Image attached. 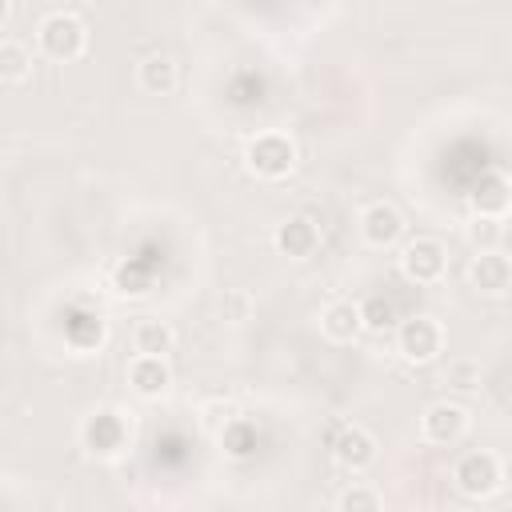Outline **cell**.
<instances>
[{"label":"cell","mask_w":512,"mask_h":512,"mask_svg":"<svg viewBox=\"0 0 512 512\" xmlns=\"http://www.w3.org/2000/svg\"><path fill=\"white\" fill-rule=\"evenodd\" d=\"M328 448H332V460L340 468H348V472H368L376 464V456H380L376 436L364 424H340V432L332 436Z\"/></svg>","instance_id":"obj_10"},{"label":"cell","mask_w":512,"mask_h":512,"mask_svg":"<svg viewBox=\"0 0 512 512\" xmlns=\"http://www.w3.org/2000/svg\"><path fill=\"white\" fill-rule=\"evenodd\" d=\"M464 236H468V244H472L476 252H492V248H500V240H504V216L472 212V220H468Z\"/></svg>","instance_id":"obj_20"},{"label":"cell","mask_w":512,"mask_h":512,"mask_svg":"<svg viewBox=\"0 0 512 512\" xmlns=\"http://www.w3.org/2000/svg\"><path fill=\"white\" fill-rule=\"evenodd\" d=\"M356 228H360V240H364L368 248L388 252V248H396V244L404 240V228H408V224H404V216H400L396 204H388V200H372V204L360 212Z\"/></svg>","instance_id":"obj_8"},{"label":"cell","mask_w":512,"mask_h":512,"mask_svg":"<svg viewBox=\"0 0 512 512\" xmlns=\"http://www.w3.org/2000/svg\"><path fill=\"white\" fill-rule=\"evenodd\" d=\"M396 264H400V276H404L408 284L432 288V284H440V280L448 276V248H444V240H436V236H416V240H408V244L400 248Z\"/></svg>","instance_id":"obj_6"},{"label":"cell","mask_w":512,"mask_h":512,"mask_svg":"<svg viewBox=\"0 0 512 512\" xmlns=\"http://www.w3.org/2000/svg\"><path fill=\"white\" fill-rule=\"evenodd\" d=\"M480 380H484V364L476 356H448L440 364V376H436V384L444 392H456V396L480 392Z\"/></svg>","instance_id":"obj_17"},{"label":"cell","mask_w":512,"mask_h":512,"mask_svg":"<svg viewBox=\"0 0 512 512\" xmlns=\"http://www.w3.org/2000/svg\"><path fill=\"white\" fill-rule=\"evenodd\" d=\"M272 244H276V252L288 256V260H312L316 248H320V224H316L312 216H288V220L276 224Z\"/></svg>","instance_id":"obj_11"},{"label":"cell","mask_w":512,"mask_h":512,"mask_svg":"<svg viewBox=\"0 0 512 512\" xmlns=\"http://www.w3.org/2000/svg\"><path fill=\"white\" fill-rule=\"evenodd\" d=\"M32 40H36V56H44L48 64H76L88 52V24L76 12L56 8L40 16Z\"/></svg>","instance_id":"obj_1"},{"label":"cell","mask_w":512,"mask_h":512,"mask_svg":"<svg viewBox=\"0 0 512 512\" xmlns=\"http://www.w3.org/2000/svg\"><path fill=\"white\" fill-rule=\"evenodd\" d=\"M452 488L464 500H492L504 488V460L492 448H468L452 464Z\"/></svg>","instance_id":"obj_3"},{"label":"cell","mask_w":512,"mask_h":512,"mask_svg":"<svg viewBox=\"0 0 512 512\" xmlns=\"http://www.w3.org/2000/svg\"><path fill=\"white\" fill-rule=\"evenodd\" d=\"M220 316L228 320V324H244V320H252V308H256V300H252V292L248 288H224V296H220Z\"/></svg>","instance_id":"obj_22"},{"label":"cell","mask_w":512,"mask_h":512,"mask_svg":"<svg viewBox=\"0 0 512 512\" xmlns=\"http://www.w3.org/2000/svg\"><path fill=\"white\" fill-rule=\"evenodd\" d=\"M468 204H472V212H484V216H508L512 212V180L504 172H484L472 184Z\"/></svg>","instance_id":"obj_15"},{"label":"cell","mask_w":512,"mask_h":512,"mask_svg":"<svg viewBox=\"0 0 512 512\" xmlns=\"http://www.w3.org/2000/svg\"><path fill=\"white\" fill-rule=\"evenodd\" d=\"M80 444L92 460H120L132 448V412L96 408L80 424Z\"/></svg>","instance_id":"obj_2"},{"label":"cell","mask_w":512,"mask_h":512,"mask_svg":"<svg viewBox=\"0 0 512 512\" xmlns=\"http://www.w3.org/2000/svg\"><path fill=\"white\" fill-rule=\"evenodd\" d=\"M244 168L256 176V180H288L292 168H296V144L292 136L268 128V132H256L244 148Z\"/></svg>","instance_id":"obj_4"},{"label":"cell","mask_w":512,"mask_h":512,"mask_svg":"<svg viewBox=\"0 0 512 512\" xmlns=\"http://www.w3.org/2000/svg\"><path fill=\"white\" fill-rule=\"evenodd\" d=\"M336 512H380L384 508V496L368 484H348L344 492H336Z\"/></svg>","instance_id":"obj_21"},{"label":"cell","mask_w":512,"mask_h":512,"mask_svg":"<svg viewBox=\"0 0 512 512\" xmlns=\"http://www.w3.org/2000/svg\"><path fill=\"white\" fill-rule=\"evenodd\" d=\"M360 332H364L360 300H332V304H324V312H320V336H324V340H332V344H352Z\"/></svg>","instance_id":"obj_14"},{"label":"cell","mask_w":512,"mask_h":512,"mask_svg":"<svg viewBox=\"0 0 512 512\" xmlns=\"http://www.w3.org/2000/svg\"><path fill=\"white\" fill-rule=\"evenodd\" d=\"M176 84H180V72L168 52H148L136 60V88L144 96H172Z\"/></svg>","instance_id":"obj_13"},{"label":"cell","mask_w":512,"mask_h":512,"mask_svg":"<svg viewBox=\"0 0 512 512\" xmlns=\"http://www.w3.org/2000/svg\"><path fill=\"white\" fill-rule=\"evenodd\" d=\"M360 320H364V332H372V336L396 332V324H400L396 300H392V296H384V292L364 296V300H360Z\"/></svg>","instance_id":"obj_19"},{"label":"cell","mask_w":512,"mask_h":512,"mask_svg":"<svg viewBox=\"0 0 512 512\" xmlns=\"http://www.w3.org/2000/svg\"><path fill=\"white\" fill-rule=\"evenodd\" d=\"M468 280H472V288L484 292V296H504V292L512 288V260H508L500 248L476 252V256H472V268H468Z\"/></svg>","instance_id":"obj_12"},{"label":"cell","mask_w":512,"mask_h":512,"mask_svg":"<svg viewBox=\"0 0 512 512\" xmlns=\"http://www.w3.org/2000/svg\"><path fill=\"white\" fill-rule=\"evenodd\" d=\"M32 80V48L20 44L12 32L0 36V84L4 88H24Z\"/></svg>","instance_id":"obj_18"},{"label":"cell","mask_w":512,"mask_h":512,"mask_svg":"<svg viewBox=\"0 0 512 512\" xmlns=\"http://www.w3.org/2000/svg\"><path fill=\"white\" fill-rule=\"evenodd\" d=\"M124 380L128 388L140 396V400H160L172 392V368H168V356H140L132 352L128 364H124Z\"/></svg>","instance_id":"obj_9"},{"label":"cell","mask_w":512,"mask_h":512,"mask_svg":"<svg viewBox=\"0 0 512 512\" xmlns=\"http://www.w3.org/2000/svg\"><path fill=\"white\" fill-rule=\"evenodd\" d=\"M8 28H12V0H0V32L8 36Z\"/></svg>","instance_id":"obj_23"},{"label":"cell","mask_w":512,"mask_h":512,"mask_svg":"<svg viewBox=\"0 0 512 512\" xmlns=\"http://www.w3.org/2000/svg\"><path fill=\"white\" fill-rule=\"evenodd\" d=\"M392 336H396L400 360L412 364V368H428V364H436L444 356V324L436 316H428V312L400 320Z\"/></svg>","instance_id":"obj_5"},{"label":"cell","mask_w":512,"mask_h":512,"mask_svg":"<svg viewBox=\"0 0 512 512\" xmlns=\"http://www.w3.org/2000/svg\"><path fill=\"white\" fill-rule=\"evenodd\" d=\"M472 428V412L444 396V400H432L424 412H420V440L432 444V448H456Z\"/></svg>","instance_id":"obj_7"},{"label":"cell","mask_w":512,"mask_h":512,"mask_svg":"<svg viewBox=\"0 0 512 512\" xmlns=\"http://www.w3.org/2000/svg\"><path fill=\"white\" fill-rule=\"evenodd\" d=\"M176 348V328L160 316H140L132 324V352L140 356H168Z\"/></svg>","instance_id":"obj_16"}]
</instances>
